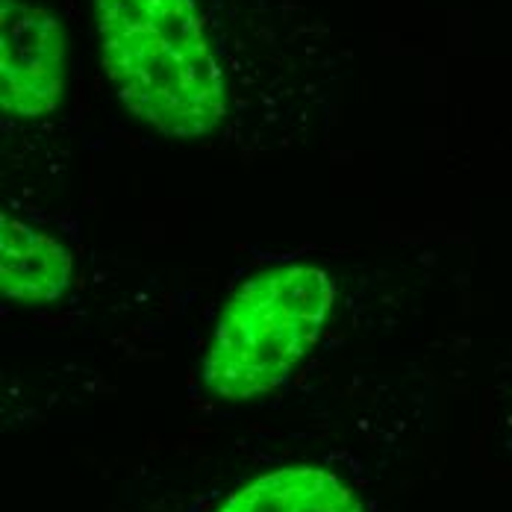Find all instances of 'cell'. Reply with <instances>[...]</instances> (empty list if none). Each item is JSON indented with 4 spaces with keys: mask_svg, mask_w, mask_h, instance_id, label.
Segmentation results:
<instances>
[{
    "mask_svg": "<svg viewBox=\"0 0 512 512\" xmlns=\"http://www.w3.org/2000/svg\"><path fill=\"white\" fill-rule=\"evenodd\" d=\"M74 277V256L59 239L9 212L0 215V292L15 304L59 301Z\"/></svg>",
    "mask_w": 512,
    "mask_h": 512,
    "instance_id": "obj_4",
    "label": "cell"
},
{
    "mask_svg": "<svg viewBox=\"0 0 512 512\" xmlns=\"http://www.w3.org/2000/svg\"><path fill=\"white\" fill-rule=\"evenodd\" d=\"M218 512H365L359 495L318 465H286L259 474Z\"/></svg>",
    "mask_w": 512,
    "mask_h": 512,
    "instance_id": "obj_5",
    "label": "cell"
},
{
    "mask_svg": "<svg viewBox=\"0 0 512 512\" xmlns=\"http://www.w3.org/2000/svg\"><path fill=\"white\" fill-rule=\"evenodd\" d=\"M115 95L159 136L201 142L230 118V86L201 0H92Z\"/></svg>",
    "mask_w": 512,
    "mask_h": 512,
    "instance_id": "obj_1",
    "label": "cell"
},
{
    "mask_svg": "<svg viewBox=\"0 0 512 512\" xmlns=\"http://www.w3.org/2000/svg\"><path fill=\"white\" fill-rule=\"evenodd\" d=\"M336 280L312 262L274 265L245 280L221 312L201 380L224 401H254L280 389L318 345Z\"/></svg>",
    "mask_w": 512,
    "mask_h": 512,
    "instance_id": "obj_2",
    "label": "cell"
},
{
    "mask_svg": "<svg viewBox=\"0 0 512 512\" xmlns=\"http://www.w3.org/2000/svg\"><path fill=\"white\" fill-rule=\"evenodd\" d=\"M65 92V36L39 3L0 0V101L12 118L56 112Z\"/></svg>",
    "mask_w": 512,
    "mask_h": 512,
    "instance_id": "obj_3",
    "label": "cell"
}]
</instances>
